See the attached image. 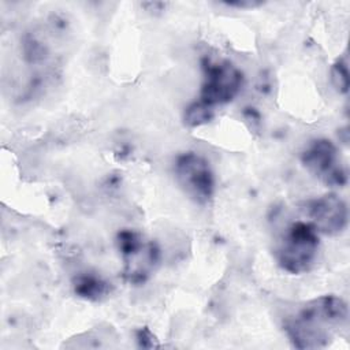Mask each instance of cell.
I'll return each instance as SVG.
<instances>
[{"label": "cell", "instance_id": "277c9868", "mask_svg": "<svg viewBox=\"0 0 350 350\" xmlns=\"http://www.w3.org/2000/svg\"><path fill=\"white\" fill-rule=\"evenodd\" d=\"M204 81L200 101L216 107L232 101L242 89L243 74L230 60H202Z\"/></svg>", "mask_w": 350, "mask_h": 350}, {"label": "cell", "instance_id": "3957f363", "mask_svg": "<svg viewBox=\"0 0 350 350\" xmlns=\"http://www.w3.org/2000/svg\"><path fill=\"white\" fill-rule=\"evenodd\" d=\"M116 245L123 262V279L135 286L145 283L160 261V249L156 242L135 230L123 228L116 235Z\"/></svg>", "mask_w": 350, "mask_h": 350}, {"label": "cell", "instance_id": "30bf717a", "mask_svg": "<svg viewBox=\"0 0 350 350\" xmlns=\"http://www.w3.org/2000/svg\"><path fill=\"white\" fill-rule=\"evenodd\" d=\"M331 82L334 88L342 93L346 94L349 90V67H347V60L346 56L336 59V62L331 66Z\"/></svg>", "mask_w": 350, "mask_h": 350}, {"label": "cell", "instance_id": "8fae6325", "mask_svg": "<svg viewBox=\"0 0 350 350\" xmlns=\"http://www.w3.org/2000/svg\"><path fill=\"white\" fill-rule=\"evenodd\" d=\"M137 339L139 342V345L142 347H153V335L152 332L148 329V328H141L138 332H137Z\"/></svg>", "mask_w": 350, "mask_h": 350}, {"label": "cell", "instance_id": "7c38bea8", "mask_svg": "<svg viewBox=\"0 0 350 350\" xmlns=\"http://www.w3.org/2000/svg\"><path fill=\"white\" fill-rule=\"evenodd\" d=\"M223 4L230 5V7H238V8H254L264 3L257 1V0H237V1H224Z\"/></svg>", "mask_w": 350, "mask_h": 350}, {"label": "cell", "instance_id": "52a82bcc", "mask_svg": "<svg viewBox=\"0 0 350 350\" xmlns=\"http://www.w3.org/2000/svg\"><path fill=\"white\" fill-rule=\"evenodd\" d=\"M306 215L309 223L319 234L338 235L347 226V205L335 193H327L306 202Z\"/></svg>", "mask_w": 350, "mask_h": 350}, {"label": "cell", "instance_id": "6da1fadb", "mask_svg": "<svg viewBox=\"0 0 350 350\" xmlns=\"http://www.w3.org/2000/svg\"><path fill=\"white\" fill-rule=\"evenodd\" d=\"M347 304L338 295H320L304 302L283 323L284 332L297 349H323L347 323Z\"/></svg>", "mask_w": 350, "mask_h": 350}, {"label": "cell", "instance_id": "9c48e42d", "mask_svg": "<svg viewBox=\"0 0 350 350\" xmlns=\"http://www.w3.org/2000/svg\"><path fill=\"white\" fill-rule=\"evenodd\" d=\"M213 116L215 108L198 100L186 107L183 113V122L187 127H200L202 124L209 123L213 119Z\"/></svg>", "mask_w": 350, "mask_h": 350}, {"label": "cell", "instance_id": "5b68a950", "mask_svg": "<svg viewBox=\"0 0 350 350\" xmlns=\"http://www.w3.org/2000/svg\"><path fill=\"white\" fill-rule=\"evenodd\" d=\"M175 179L185 194L197 204H206L215 193V176L209 161L196 153L185 152L175 160Z\"/></svg>", "mask_w": 350, "mask_h": 350}, {"label": "cell", "instance_id": "ba28073f", "mask_svg": "<svg viewBox=\"0 0 350 350\" xmlns=\"http://www.w3.org/2000/svg\"><path fill=\"white\" fill-rule=\"evenodd\" d=\"M74 293L88 301H100L111 293V283L93 272H83L72 280Z\"/></svg>", "mask_w": 350, "mask_h": 350}, {"label": "cell", "instance_id": "7a4b0ae2", "mask_svg": "<svg viewBox=\"0 0 350 350\" xmlns=\"http://www.w3.org/2000/svg\"><path fill=\"white\" fill-rule=\"evenodd\" d=\"M319 232L309 221L291 223L280 237L275 257L279 267L293 275L306 273L317 260Z\"/></svg>", "mask_w": 350, "mask_h": 350}, {"label": "cell", "instance_id": "8992f818", "mask_svg": "<svg viewBox=\"0 0 350 350\" xmlns=\"http://www.w3.org/2000/svg\"><path fill=\"white\" fill-rule=\"evenodd\" d=\"M304 167L327 186L340 187L347 182V172L340 161L338 148L327 138L313 139L301 153Z\"/></svg>", "mask_w": 350, "mask_h": 350}, {"label": "cell", "instance_id": "4fadbf2b", "mask_svg": "<svg viewBox=\"0 0 350 350\" xmlns=\"http://www.w3.org/2000/svg\"><path fill=\"white\" fill-rule=\"evenodd\" d=\"M144 8H146V11H164L165 8V3L161 1H148V3H142L141 4Z\"/></svg>", "mask_w": 350, "mask_h": 350}]
</instances>
